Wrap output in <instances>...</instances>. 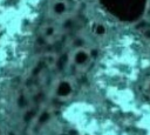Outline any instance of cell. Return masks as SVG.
Listing matches in <instances>:
<instances>
[{
	"mask_svg": "<svg viewBox=\"0 0 150 135\" xmlns=\"http://www.w3.org/2000/svg\"><path fill=\"white\" fill-rule=\"evenodd\" d=\"M148 83H149V87H148V90H149V93H150V81H149Z\"/></svg>",
	"mask_w": 150,
	"mask_h": 135,
	"instance_id": "1",
	"label": "cell"
}]
</instances>
